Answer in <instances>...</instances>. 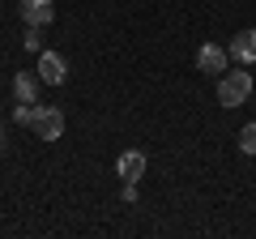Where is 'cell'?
Listing matches in <instances>:
<instances>
[{
	"label": "cell",
	"instance_id": "obj_1",
	"mask_svg": "<svg viewBox=\"0 0 256 239\" xmlns=\"http://www.w3.org/2000/svg\"><path fill=\"white\" fill-rule=\"evenodd\" d=\"M252 98V73H222L218 77V102L222 107H244Z\"/></svg>",
	"mask_w": 256,
	"mask_h": 239
},
{
	"label": "cell",
	"instance_id": "obj_2",
	"mask_svg": "<svg viewBox=\"0 0 256 239\" xmlns=\"http://www.w3.org/2000/svg\"><path fill=\"white\" fill-rule=\"evenodd\" d=\"M30 132L38 141H60L64 137V111L60 107H34L30 111Z\"/></svg>",
	"mask_w": 256,
	"mask_h": 239
},
{
	"label": "cell",
	"instance_id": "obj_3",
	"mask_svg": "<svg viewBox=\"0 0 256 239\" xmlns=\"http://www.w3.org/2000/svg\"><path fill=\"white\" fill-rule=\"evenodd\" d=\"M34 73H38L43 86H64V77H68V60H64L60 52H38Z\"/></svg>",
	"mask_w": 256,
	"mask_h": 239
},
{
	"label": "cell",
	"instance_id": "obj_4",
	"mask_svg": "<svg viewBox=\"0 0 256 239\" xmlns=\"http://www.w3.org/2000/svg\"><path fill=\"white\" fill-rule=\"evenodd\" d=\"M22 22L26 26H52L56 22V0H22Z\"/></svg>",
	"mask_w": 256,
	"mask_h": 239
},
{
	"label": "cell",
	"instance_id": "obj_5",
	"mask_svg": "<svg viewBox=\"0 0 256 239\" xmlns=\"http://www.w3.org/2000/svg\"><path fill=\"white\" fill-rule=\"evenodd\" d=\"M226 64H230V56H226V47H218V43H205L201 52H196V68L201 73H226Z\"/></svg>",
	"mask_w": 256,
	"mask_h": 239
},
{
	"label": "cell",
	"instance_id": "obj_6",
	"mask_svg": "<svg viewBox=\"0 0 256 239\" xmlns=\"http://www.w3.org/2000/svg\"><path fill=\"white\" fill-rule=\"evenodd\" d=\"M230 60H239V64H252L256 60V30H239L235 38H230Z\"/></svg>",
	"mask_w": 256,
	"mask_h": 239
},
{
	"label": "cell",
	"instance_id": "obj_7",
	"mask_svg": "<svg viewBox=\"0 0 256 239\" xmlns=\"http://www.w3.org/2000/svg\"><path fill=\"white\" fill-rule=\"evenodd\" d=\"M116 171H120V180H132V184H137L141 175H146V154H141V150H124L120 162H116Z\"/></svg>",
	"mask_w": 256,
	"mask_h": 239
},
{
	"label": "cell",
	"instance_id": "obj_8",
	"mask_svg": "<svg viewBox=\"0 0 256 239\" xmlns=\"http://www.w3.org/2000/svg\"><path fill=\"white\" fill-rule=\"evenodd\" d=\"M38 73H26V68H22L18 77H13V94H18V102H34L38 98Z\"/></svg>",
	"mask_w": 256,
	"mask_h": 239
},
{
	"label": "cell",
	"instance_id": "obj_9",
	"mask_svg": "<svg viewBox=\"0 0 256 239\" xmlns=\"http://www.w3.org/2000/svg\"><path fill=\"white\" fill-rule=\"evenodd\" d=\"M239 150H244V154H256V120L239 128Z\"/></svg>",
	"mask_w": 256,
	"mask_h": 239
},
{
	"label": "cell",
	"instance_id": "obj_10",
	"mask_svg": "<svg viewBox=\"0 0 256 239\" xmlns=\"http://www.w3.org/2000/svg\"><path fill=\"white\" fill-rule=\"evenodd\" d=\"M26 52H43V34H38V26H26Z\"/></svg>",
	"mask_w": 256,
	"mask_h": 239
},
{
	"label": "cell",
	"instance_id": "obj_11",
	"mask_svg": "<svg viewBox=\"0 0 256 239\" xmlns=\"http://www.w3.org/2000/svg\"><path fill=\"white\" fill-rule=\"evenodd\" d=\"M0 141H4V132H0Z\"/></svg>",
	"mask_w": 256,
	"mask_h": 239
}]
</instances>
